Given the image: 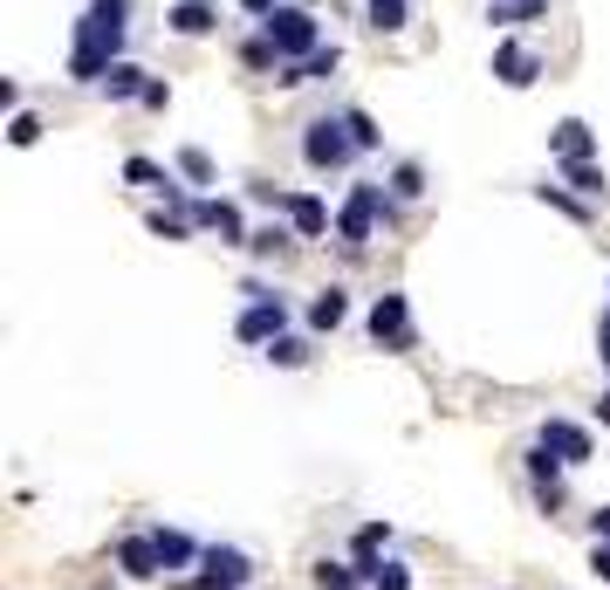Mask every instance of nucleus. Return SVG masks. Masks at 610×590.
Masks as SVG:
<instances>
[{
	"instance_id": "f257e3e1",
	"label": "nucleus",
	"mask_w": 610,
	"mask_h": 590,
	"mask_svg": "<svg viewBox=\"0 0 610 590\" xmlns=\"http://www.w3.org/2000/svg\"><path fill=\"white\" fill-rule=\"evenodd\" d=\"M124 34H131V0H90L76 14V49H69V76L76 83H103L124 62Z\"/></svg>"
},
{
	"instance_id": "f03ea898",
	"label": "nucleus",
	"mask_w": 610,
	"mask_h": 590,
	"mask_svg": "<svg viewBox=\"0 0 610 590\" xmlns=\"http://www.w3.org/2000/svg\"><path fill=\"white\" fill-rule=\"evenodd\" d=\"M378 220H391V200H384V186H371V179H357L350 192H343V207H337V241L357 254V248H371V233H378Z\"/></svg>"
},
{
	"instance_id": "7ed1b4c3",
	"label": "nucleus",
	"mask_w": 610,
	"mask_h": 590,
	"mask_svg": "<svg viewBox=\"0 0 610 590\" xmlns=\"http://www.w3.org/2000/svg\"><path fill=\"white\" fill-rule=\"evenodd\" d=\"M261 34L281 49V62H309L316 49H322V28H316V14L302 8V0H289V8H274L268 21H261Z\"/></svg>"
},
{
	"instance_id": "20e7f679",
	"label": "nucleus",
	"mask_w": 610,
	"mask_h": 590,
	"mask_svg": "<svg viewBox=\"0 0 610 590\" xmlns=\"http://www.w3.org/2000/svg\"><path fill=\"white\" fill-rule=\"evenodd\" d=\"M302 159H309V172H343L357 159V138H350L343 117H309L302 124Z\"/></svg>"
},
{
	"instance_id": "39448f33",
	"label": "nucleus",
	"mask_w": 610,
	"mask_h": 590,
	"mask_svg": "<svg viewBox=\"0 0 610 590\" xmlns=\"http://www.w3.org/2000/svg\"><path fill=\"white\" fill-rule=\"evenodd\" d=\"M248 296H254V302L240 309L233 337H240V343H261V350H268L274 337H289V302H281L274 289H248Z\"/></svg>"
},
{
	"instance_id": "423d86ee",
	"label": "nucleus",
	"mask_w": 610,
	"mask_h": 590,
	"mask_svg": "<svg viewBox=\"0 0 610 590\" xmlns=\"http://www.w3.org/2000/svg\"><path fill=\"white\" fill-rule=\"evenodd\" d=\"M248 583H254L248 549H233V542H207V557H199L192 590H248Z\"/></svg>"
},
{
	"instance_id": "0eeeda50",
	"label": "nucleus",
	"mask_w": 610,
	"mask_h": 590,
	"mask_svg": "<svg viewBox=\"0 0 610 590\" xmlns=\"http://www.w3.org/2000/svg\"><path fill=\"white\" fill-rule=\"evenodd\" d=\"M371 337H378L384 350H412V302H404L398 289H384V296L371 302Z\"/></svg>"
},
{
	"instance_id": "6e6552de",
	"label": "nucleus",
	"mask_w": 610,
	"mask_h": 590,
	"mask_svg": "<svg viewBox=\"0 0 610 590\" xmlns=\"http://www.w3.org/2000/svg\"><path fill=\"white\" fill-rule=\"evenodd\" d=\"M536 440L562 460V467H583V460H597V440H590V426H577V419H542V432Z\"/></svg>"
},
{
	"instance_id": "1a4fd4ad",
	"label": "nucleus",
	"mask_w": 610,
	"mask_h": 590,
	"mask_svg": "<svg viewBox=\"0 0 610 590\" xmlns=\"http://www.w3.org/2000/svg\"><path fill=\"white\" fill-rule=\"evenodd\" d=\"M186 213H192V227L220 233L227 248H248V241H254V233H248V220H240V207H233V200H192Z\"/></svg>"
},
{
	"instance_id": "9d476101",
	"label": "nucleus",
	"mask_w": 610,
	"mask_h": 590,
	"mask_svg": "<svg viewBox=\"0 0 610 590\" xmlns=\"http://www.w3.org/2000/svg\"><path fill=\"white\" fill-rule=\"evenodd\" d=\"M542 76V56L528 49V42H501L494 49V83H508V90H528Z\"/></svg>"
},
{
	"instance_id": "9b49d317",
	"label": "nucleus",
	"mask_w": 610,
	"mask_h": 590,
	"mask_svg": "<svg viewBox=\"0 0 610 590\" xmlns=\"http://www.w3.org/2000/svg\"><path fill=\"white\" fill-rule=\"evenodd\" d=\"M166 28L186 34V42H199V34L220 28V8H213V0H172V8H166Z\"/></svg>"
},
{
	"instance_id": "f8f14e48",
	"label": "nucleus",
	"mask_w": 610,
	"mask_h": 590,
	"mask_svg": "<svg viewBox=\"0 0 610 590\" xmlns=\"http://www.w3.org/2000/svg\"><path fill=\"white\" fill-rule=\"evenodd\" d=\"M549 151L562 166H577V159H597V131L583 124V117H562V124L549 131Z\"/></svg>"
},
{
	"instance_id": "ddd939ff",
	"label": "nucleus",
	"mask_w": 610,
	"mask_h": 590,
	"mask_svg": "<svg viewBox=\"0 0 610 590\" xmlns=\"http://www.w3.org/2000/svg\"><path fill=\"white\" fill-rule=\"evenodd\" d=\"M117 570L138 577V583L166 577V563H158V542H151V536H124V542H117Z\"/></svg>"
},
{
	"instance_id": "4468645a",
	"label": "nucleus",
	"mask_w": 610,
	"mask_h": 590,
	"mask_svg": "<svg viewBox=\"0 0 610 590\" xmlns=\"http://www.w3.org/2000/svg\"><path fill=\"white\" fill-rule=\"evenodd\" d=\"M281 213H289V227L302 233V241H322V233H330V207H322L316 192H289V207H281Z\"/></svg>"
},
{
	"instance_id": "2eb2a0df",
	"label": "nucleus",
	"mask_w": 610,
	"mask_h": 590,
	"mask_svg": "<svg viewBox=\"0 0 610 590\" xmlns=\"http://www.w3.org/2000/svg\"><path fill=\"white\" fill-rule=\"evenodd\" d=\"M151 542H158V563H166V570H186V563L207 557V542H192L186 529H151Z\"/></svg>"
},
{
	"instance_id": "dca6fc26",
	"label": "nucleus",
	"mask_w": 610,
	"mask_h": 590,
	"mask_svg": "<svg viewBox=\"0 0 610 590\" xmlns=\"http://www.w3.org/2000/svg\"><path fill=\"white\" fill-rule=\"evenodd\" d=\"M350 323V296L330 282V289H316V302H309V330H322V337H330V330H343Z\"/></svg>"
},
{
	"instance_id": "f3484780",
	"label": "nucleus",
	"mask_w": 610,
	"mask_h": 590,
	"mask_svg": "<svg viewBox=\"0 0 610 590\" xmlns=\"http://www.w3.org/2000/svg\"><path fill=\"white\" fill-rule=\"evenodd\" d=\"M124 179H131V186H151V192H166L172 207L186 200V186H179V179H172L166 166H158V159H124Z\"/></svg>"
},
{
	"instance_id": "a211bd4d",
	"label": "nucleus",
	"mask_w": 610,
	"mask_h": 590,
	"mask_svg": "<svg viewBox=\"0 0 610 590\" xmlns=\"http://www.w3.org/2000/svg\"><path fill=\"white\" fill-rule=\"evenodd\" d=\"M144 83H151V76H144L138 62H117V69L103 76V83H97V90H103L110 103H131V97H144Z\"/></svg>"
},
{
	"instance_id": "6ab92c4d",
	"label": "nucleus",
	"mask_w": 610,
	"mask_h": 590,
	"mask_svg": "<svg viewBox=\"0 0 610 590\" xmlns=\"http://www.w3.org/2000/svg\"><path fill=\"white\" fill-rule=\"evenodd\" d=\"M562 179L577 186L583 200H603V192H610V179H603V166H597V159H577V166H562Z\"/></svg>"
},
{
	"instance_id": "aec40b11",
	"label": "nucleus",
	"mask_w": 610,
	"mask_h": 590,
	"mask_svg": "<svg viewBox=\"0 0 610 590\" xmlns=\"http://www.w3.org/2000/svg\"><path fill=\"white\" fill-rule=\"evenodd\" d=\"M536 200H542V207H556V213H569V220H583V227H590V200H583V192H569V186H536Z\"/></svg>"
},
{
	"instance_id": "412c9836",
	"label": "nucleus",
	"mask_w": 610,
	"mask_h": 590,
	"mask_svg": "<svg viewBox=\"0 0 610 590\" xmlns=\"http://www.w3.org/2000/svg\"><path fill=\"white\" fill-rule=\"evenodd\" d=\"M549 14V0H494L487 8V21H501V28H514V21H542Z\"/></svg>"
},
{
	"instance_id": "4be33fe9",
	"label": "nucleus",
	"mask_w": 610,
	"mask_h": 590,
	"mask_svg": "<svg viewBox=\"0 0 610 590\" xmlns=\"http://www.w3.org/2000/svg\"><path fill=\"white\" fill-rule=\"evenodd\" d=\"M261 358H268V364H281V371H302V364H309V337H274Z\"/></svg>"
},
{
	"instance_id": "5701e85b",
	"label": "nucleus",
	"mask_w": 610,
	"mask_h": 590,
	"mask_svg": "<svg viewBox=\"0 0 610 590\" xmlns=\"http://www.w3.org/2000/svg\"><path fill=\"white\" fill-rule=\"evenodd\" d=\"M240 62L261 69V76H274V69H281V49L268 42V34H248V42H240Z\"/></svg>"
},
{
	"instance_id": "b1692460",
	"label": "nucleus",
	"mask_w": 610,
	"mask_h": 590,
	"mask_svg": "<svg viewBox=\"0 0 610 590\" xmlns=\"http://www.w3.org/2000/svg\"><path fill=\"white\" fill-rule=\"evenodd\" d=\"M289 241H302L296 227H254V241H248V254H261V261H268V254H289Z\"/></svg>"
},
{
	"instance_id": "393cba45",
	"label": "nucleus",
	"mask_w": 610,
	"mask_h": 590,
	"mask_svg": "<svg viewBox=\"0 0 610 590\" xmlns=\"http://www.w3.org/2000/svg\"><path fill=\"white\" fill-rule=\"evenodd\" d=\"M357 583H363V570H357V563H330V557L316 563V590H357Z\"/></svg>"
},
{
	"instance_id": "a878e982",
	"label": "nucleus",
	"mask_w": 610,
	"mask_h": 590,
	"mask_svg": "<svg viewBox=\"0 0 610 590\" xmlns=\"http://www.w3.org/2000/svg\"><path fill=\"white\" fill-rule=\"evenodd\" d=\"M144 227L158 233V241H186V233H192V213H166V207H151V213H144Z\"/></svg>"
},
{
	"instance_id": "bb28decb",
	"label": "nucleus",
	"mask_w": 610,
	"mask_h": 590,
	"mask_svg": "<svg viewBox=\"0 0 610 590\" xmlns=\"http://www.w3.org/2000/svg\"><path fill=\"white\" fill-rule=\"evenodd\" d=\"M363 21H371L378 34H398L404 28V0H363Z\"/></svg>"
},
{
	"instance_id": "cd10ccee",
	"label": "nucleus",
	"mask_w": 610,
	"mask_h": 590,
	"mask_svg": "<svg viewBox=\"0 0 610 590\" xmlns=\"http://www.w3.org/2000/svg\"><path fill=\"white\" fill-rule=\"evenodd\" d=\"M343 124H350L357 151H378V144H384V131H378V117H371V110H343Z\"/></svg>"
},
{
	"instance_id": "c85d7f7f",
	"label": "nucleus",
	"mask_w": 610,
	"mask_h": 590,
	"mask_svg": "<svg viewBox=\"0 0 610 590\" xmlns=\"http://www.w3.org/2000/svg\"><path fill=\"white\" fill-rule=\"evenodd\" d=\"M337 69H343V49L330 42V49H316V56L302 62V83H330V76H337Z\"/></svg>"
},
{
	"instance_id": "c756f323",
	"label": "nucleus",
	"mask_w": 610,
	"mask_h": 590,
	"mask_svg": "<svg viewBox=\"0 0 610 590\" xmlns=\"http://www.w3.org/2000/svg\"><path fill=\"white\" fill-rule=\"evenodd\" d=\"M419 192H426V172H419L412 159L391 166V200H419Z\"/></svg>"
},
{
	"instance_id": "7c9ffc66",
	"label": "nucleus",
	"mask_w": 610,
	"mask_h": 590,
	"mask_svg": "<svg viewBox=\"0 0 610 590\" xmlns=\"http://www.w3.org/2000/svg\"><path fill=\"white\" fill-rule=\"evenodd\" d=\"M179 172H186L192 186H213V159H207L199 144H186V151H179Z\"/></svg>"
},
{
	"instance_id": "2f4dec72",
	"label": "nucleus",
	"mask_w": 610,
	"mask_h": 590,
	"mask_svg": "<svg viewBox=\"0 0 610 590\" xmlns=\"http://www.w3.org/2000/svg\"><path fill=\"white\" fill-rule=\"evenodd\" d=\"M34 138H42V117H34V110H14V117H8V144H21V151H28Z\"/></svg>"
},
{
	"instance_id": "473e14b6",
	"label": "nucleus",
	"mask_w": 610,
	"mask_h": 590,
	"mask_svg": "<svg viewBox=\"0 0 610 590\" xmlns=\"http://www.w3.org/2000/svg\"><path fill=\"white\" fill-rule=\"evenodd\" d=\"M371 590H412V570H404V563H378V583Z\"/></svg>"
},
{
	"instance_id": "72a5a7b5",
	"label": "nucleus",
	"mask_w": 610,
	"mask_h": 590,
	"mask_svg": "<svg viewBox=\"0 0 610 590\" xmlns=\"http://www.w3.org/2000/svg\"><path fill=\"white\" fill-rule=\"evenodd\" d=\"M144 110H166L172 103V83H166V76H151V83H144V97H138Z\"/></svg>"
},
{
	"instance_id": "f704fd0d",
	"label": "nucleus",
	"mask_w": 610,
	"mask_h": 590,
	"mask_svg": "<svg viewBox=\"0 0 610 590\" xmlns=\"http://www.w3.org/2000/svg\"><path fill=\"white\" fill-rule=\"evenodd\" d=\"M590 570H597V583H610V542H597V549H590Z\"/></svg>"
},
{
	"instance_id": "c9c22d12",
	"label": "nucleus",
	"mask_w": 610,
	"mask_h": 590,
	"mask_svg": "<svg viewBox=\"0 0 610 590\" xmlns=\"http://www.w3.org/2000/svg\"><path fill=\"white\" fill-rule=\"evenodd\" d=\"M233 8H248L254 21H268V14H274V0H233Z\"/></svg>"
},
{
	"instance_id": "e433bc0d",
	"label": "nucleus",
	"mask_w": 610,
	"mask_h": 590,
	"mask_svg": "<svg viewBox=\"0 0 610 590\" xmlns=\"http://www.w3.org/2000/svg\"><path fill=\"white\" fill-rule=\"evenodd\" d=\"M590 529H597V542H610V508H597V516H590Z\"/></svg>"
},
{
	"instance_id": "4c0bfd02",
	"label": "nucleus",
	"mask_w": 610,
	"mask_h": 590,
	"mask_svg": "<svg viewBox=\"0 0 610 590\" xmlns=\"http://www.w3.org/2000/svg\"><path fill=\"white\" fill-rule=\"evenodd\" d=\"M597 419H603V426H610V391H603V399H597Z\"/></svg>"
},
{
	"instance_id": "58836bf2",
	"label": "nucleus",
	"mask_w": 610,
	"mask_h": 590,
	"mask_svg": "<svg viewBox=\"0 0 610 590\" xmlns=\"http://www.w3.org/2000/svg\"><path fill=\"white\" fill-rule=\"evenodd\" d=\"M603 371H610V337H603Z\"/></svg>"
},
{
	"instance_id": "ea45409f",
	"label": "nucleus",
	"mask_w": 610,
	"mask_h": 590,
	"mask_svg": "<svg viewBox=\"0 0 610 590\" xmlns=\"http://www.w3.org/2000/svg\"><path fill=\"white\" fill-rule=\"evenodd\" d=\"M302 8H316V0H302Z\"/></svg>"
},
{
	"instance_id": "a19ab883",
	"label": "nucleus",
	"mask_w": 610,
	"mask_h": 590,
	"mask_svg": "<svg viewBox=\"0 0 610 590\" xmlns=\"http://www.w3.org/2000/svg\"><path fill=\"white\" fill-rule=\"evenodd\" d=\"M603 296H610V282H603Z\"/></svg>"
}]
</instances>
